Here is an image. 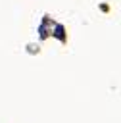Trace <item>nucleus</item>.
Returning a JSON list of instances; mask_svg holds the SVG:
<instances>
[{
  "label": "nucleus",
  "mask_w": 121,
  "mask_h": 123,
  "mask_svg": "<svg viewBox=\"0 0 121 123\" xmlns=\"http://www.w3.org/2000/svg\"><path fill=\"white\" fill-rule=\"evenodd\" d=\"M54 35H56L60 40H63V38H65V35H63V27H61V25H56V29H54Z\"/></svg>",
  "instance_id": "1"
}]
</instances>
